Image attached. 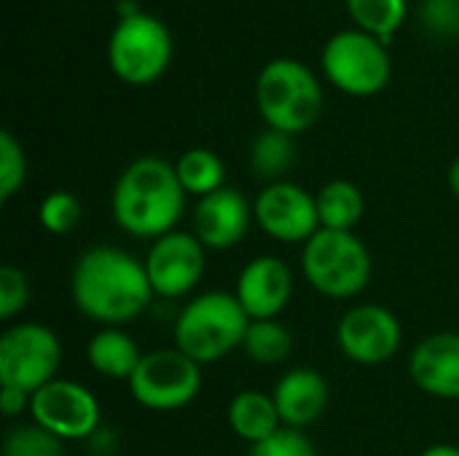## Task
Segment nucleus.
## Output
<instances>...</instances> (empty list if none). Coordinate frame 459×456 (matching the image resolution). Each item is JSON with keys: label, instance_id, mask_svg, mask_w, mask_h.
I'll use <instances>...</instances> for the list:
<instances>
[{"label": "nucleus", "instance_id": "nucleus-6", "mask_svg": "<svg viewBox=\"0 0 459 456\" xmlns=\"http://www.w3.org/2000/svg\"><path fill=\"white\" fill-rule=\"evenodd\" d=\"M175 54L169 27L148 11H126L108 38V65L129 86L156 83Z\"/></svg>", "mask_w": 459, "mask_h": 456}, {"label": "nucleus", "instance_id": "nucleus-24", "mask_svg": "<svg viewBox=\"0 0 459 456\" xmlns=\"http://www.w3.org/2000/svg\"><path fill=\"white\" fill-rule=\"evenodd\" d=\"M344 3L355 27L385 43L401 30L409 13L406 0H344Z\"/></svg>", "mask_w": 459, "mask_h": 456}, {"label": "nucleus", "instance_id": "nucleus-20", "mask_svg": "<svg viewBox=\"0 0 459 456\" xmlns=\"http://www.w3.org/2000/svg\"><path fill=\"white\" fill-rule=\"evenodd\" d=\"M320 228L328 231H355L366 218V194L344 177L328 180L315 194Z\"/></svg>", "mask_w": 459, "mask_h": 456}, {"label": "nucleus", "instance_id": "nucleus-8", "mask_svg": "<svg viewBox=\"0 0 459 456\" xmlns=\"http://www.w3.org/2000/svg\"><path fill=\"white\" fill-rule=\"evenodd\" d=\"M129 395L137 406L156 414L180 411L202 392V366L183 355L178 347L145 352L132 374Z\"/></svg>", "mask_w": 459, "mask_h": 456}, {"label": "nucleus", "instance_id": "nucleus-25", "mask_svg": "<svg viewBox=\"0 0 459 456\" xmlns=\"http://www.w3.org/2000/svg\"><path fill=\"white\" fill-rule=\"evenodd\" d=\"M83 218V204L70 191H51L38 204V223L54 237H65L78 228Z\"/></svg>", "mask_w": 459, "mask_h": 456}, {"label": "nucleus", "instance_id": "nucleus-29", "mask_svg": "<svg viewBox=\"0 0 459 456\" xmlns=\"http://www.w3.org/2000/svg\"><path fill=\"white\" fill-rule=\"evenodd\" d=\"M247 456H317V449L301 430L282 427L280 433H274L264 443L250 446Z\"/></svg>", "mask_w": 459, "mask_h": 456}, {"label": "nucleus", "instance_id": "nucleus-18", "mask_svg": "<svg viewBox=\"0 0 459 456\" xmlns=\"http://www.w3.org/2000/svg\"><path fill=\"white\" fill-rule=\"evenodd\" d=\"M143 355L145 352H140L134 336H129L124 328H100L86 344V360L91 371L110 382H129Z\"/></svg>", "mask_w": 459, "mask_h": 456}, {"label": "nucleus", "instance_id": "nucleus-16", "mask_svg": "<svg viewBox=\"0 0 459 456\" xmlns=\"http://www.w3.org/2000/svg\"><path fill=\"white\" fill-rule=\"evenodd\" d=\"M417 390L438 400H459V333H430L409 355Z\"/></svg>", "mask_w": 459, "mask_h": 456}, {"label": "nucleus", "instance_id": "nucleus-14", "mask_svg": "<svg viewBox=\"0 0 459 456\" xmlns=\"http://www.w3.org/2000/svg\"><path fill=\"white\" fill-rule=\"evenodd\" d=\"M250 320H277L293 298V271L277 255L250 258L231 290Z\"/></svg>", "mask_w": 459, "mask_h": 456}, {"label": "nucleus", "instance_id": "nucleus-10", "mask_svg": "<svg viewBox=\"0 0 459 456\" xmlns=\"http://www.w3.org/2000/svg\"><path fill=\"white\" fill-rule=\"evenodd\" d=\"M30 422L65 443L89 441L102 425V406L86 384L56 376L30 395Z\"/></svg>", "mask_w": 459, "mask_h": 456}, {"label": "nucleus", "instance_id": "nucleus-15", "mask_svg": "<svg viewBox=\"0 0 459 456\" xmlns=\"http://www.w3.org/2000/svg\"><path fill=\"white\" fill-rule=\"evenodd\" d=\"M194 234L207 250H231L237 247L247 231L253 218V204L237 188H221L194 204Z\"/></svg>", "mask_w": 459, "mask_h": 456}, {"label": "nucleus", "instance_id": "nucleus-12", "mask_svg": "<svg viewBox=\"0 0 459 456\" xmlns=\"http://www.w3.org/2000/svg\"><path fill=\"white\" fill-rule=\"evenodd\" d=\"M258 228L282 245H307L320 231L315 194L293 180H277L258 191L253 202Z\"/></svg>", "mask_w": 459, "mask_h": 456}, {"label": "nucleus", "instance_id": "nucleus-21", "mask_svg": "<svg viewBox=\"0 0 459 456\" xmlns=\"http://www.w3.org/2000/svg\"><path fill=\"white\" fill-rule=\"evenodd\" d=\"M178 180L186 196L204 199L221 188H226V164L210 148H188L175 161Z\"/></svg>", "mask_w": 459, "mask_h": 456}, {"label": "nucleus", "instance_id": "nucleus-2", "mask_svg": "<svg viewBox=\"0 0 459 456\" xmlns=\"http://www.w3.org/2000/svg\"><path fill=\"white\" fill-rule=\"evenodd\" d=\"M186 199L172 161L140 156L116 177L110 212L124 234L156 242L159 237L178 231V223L186 215Z\"/></svg>", "mask_w": 459, "mask_h": 456}, {"label": "nucleus", "instance_id": "nucleus-13", "mask_svg": "<svg viewBox=\"0 0 459 456\" xmlns=\"http://www.w3.org/2000/svg\"><path fill=\"white\" fill-rule=\"evenodd\" d=\"M145 271L151 288L159 298H186L191 296L207 269V247L194 231H169L151 242L145 258Z\"/></svg>", "mask_w": 459, "mask_h": 456}, {"label": "nucleus", "instance_id": "nucleus-11", "mask_svg": "<svg viewBox=\"0 0 459 456\" xmlns=\"http://www.w3.org/2000/svg\"><path fill=\"white\" fill-rule=\"evenodd\" d=\"M403 325L382 304H358L350 306L336 325V347L339 352L363 368L382 366L401 352Z\"/></svg>", "mask_w": 459, "mask_h": 456}, {"label": "nucleus", "instance_id": "nucleus-5", "mask_svg": "<svg viewBox=\"0 0 459 456\" xmlns=\"http://www.w3.org/2000/svg\"><path fill=\"white\" fill-rule=\"evenodd\" d=\"M301 271L315 293L331 301H350L368 288L374 261L355 231L320 228L301 247Z\"/></svg>", "mask_w": 459, "mask_h": 456}, {"label": "nucleus", "instance_id": "nucleus-33", "mask_svg": "<svg viewBox=\"0 0 459 456\" xmlns=\"http://www.w3.org/2000/svg\"><path fill=\"white\" fill-rule=\"evenodd\" d=\"M446 183H449V191L459 199V156L452 161V167L446 172Z\"/></svg>", "mask_w": 459, "mask_h": 456}, {"label": "nucleus", "instance_id": "nucleus-28", "mask_svg": "<svg viewBox=\"0 0 459 456\" xmlns=\"http://www.w3.org/2000/svg\"><path fill=\"white\" fill-rule=\"evenodd\" d=\"M27 301H30L27 274L13 263H3L0 266V320L11 323L13 317H19L27 309Z\"/></svg>", "mask_w": 459, "mask_h": 456}, {"label": "nucleus", "instance_id": "nucleus-4", "mask_svg": "<svg viewBox=\"0 0 459 456\" xmlns=\"http://www.w3.org/2000/svg\"><path fill=\"white\" fill-rule=\"evenodd\" d=\"M255 105L266 129L296 137L317 124L325 97L320 78L304 62L293 56H274L255 78Z\"/></svg>", "mask_w": 459, "mask_h": 456}, {"label": "nucleus", "instance_id": "nucleus-27", "mask_svg": "<svg viewBox=\"0 0 459 456\" xmlns=\"http://www.w3.org/2000/svg\"><path fill=\"white\" fill-rule=\"evenodd\" d=\"M27 180V156L11 132H0V202H11Z\"/></svg>", "mask_w": 459, "mask_h": 456}, {"label": "nucleus", "instance_id": "nucleus-30", "mask_svg": "<svg viewBox=\"0 0 459 456\" xmlns=\"http://www.w3.org/2000/svg\"><path fill=\"white\" fill-rule=\"evenodd\" d=\"M420 22L428 32L436 35H459V0H422Z\"/></svg>", "mask_w": 459, "mask_h": 456}, {"label": "nucleus", "instance_id": "nucleus-9", "mask_svg": "<svg viewBox=\"0 0 459 456\" xmlns=\"http://www.w3.org/2000/svg\"><path fill=\"white\" fill-rule=\"evenodd\" d=\"M62 341L40 323L11 325L0 336V387L38 392L59 376Z\"/></svg>", "mask_w": 459, "mask_h": 456}, {"label": "nucleus", "instance_id": "nucleus-3", "mask_svg": "<svg viewBox=\"0 0 459 456\" xmlns=\"http://www.w3.org/2000/svg\"><path fill=\"white\" fill-rule=\"evenodd\" d=\"M250 317L229 290H207L178 312L172 325L175 347L199 366L218 363L234 349H242Z\"/></svg>", "mask_w": 459, "mask_h": 456}, {"label": "nucleus", "instance_id": "nucleus-17", "mask_svg": "<svg viewBox=\"0 0 459 456\" xmlns=\"http://www.w3.org/2000/svg\"><path fill=\"white\" fill-rule=\"evenodd\" d=\"M272 398L282 427L304 433L328 409V382L315 368H290L274 382Z\"/></svg>", "mask_w": 459, "mask_h": 456}, {"label": "nucleus", "instance_id": "nucleus-19", "mask_svg": "<svg viewBox=\"0 0 459 456\" xmlns=\"http://www.w3.org/2000/svg\"><path fill=\"white\" fill-rule=\"evenodd\" d=\"M226 422H229V430L250 446L264 443L266 438L282 430L272 392H258V390L237 392L229 400Z\"/></svg>", "mask_w": 459, "mask_h": 456}, {"label": "nucleus", "instance_id": "nucleus-23", "mask_svg": "<svg viewBox=\"0 0 459 456\" xmlns=\"http://www.w3.org/2000/svg\"><path fill=\"white\" fill-rule=\"evenodd\" d=\"M242 352L255 366H282L293 352V333L280 320H250Z\"/></svg>", "mask_w": 459, "mask_h": 456}, {"label": "nucleus", "instance_id": "nucleus-7", "mask_svg": "<svg viewBox=\"0 0 459 456\" xmlns=\"http://www.w3.org/2000/svg\"><path fill=\"white\" fill-rule=\"evenodd\" d=\"M323 75L350 97L379 94L393 75V59L385 40L352 27L333 32L320 54Z\"/></svg>", "mask_w": 459, "mask_h": 456}, {"label": "nucleus", "instance_id": "nucleus-31", "mask_svg": "<svg viewBox=\"0 0 459 456\" xmlns=\"http://www.w3.org/2000/svg\"><path fill=\"white\" fill-rule=\"evenodd\" d=\"M0 411L5 419H16L30 414V395L16 387H0Z\"/></svg>", "mask_w": 459, "mask_h": 456}, {"label": "nucleus", "instance_id": "nucleus-32", "mask_svg": "<svg viewBox=\"0 0 459 456\" xmlns=\"http://www.w3.org/2000/svg\"><path fill=\"white\" fill-rule=\"evenodd\" d=\"M420 456H459V446H452V443H433V446H428Z\"/></svg>", "mask_w": 459, "mask_h": 456}, {"label": "nucleus", "instance_id": "nucleus-22", "mask_svg": "<svg viewBox=\"0 0 459 456\" xmlns=\"http://www.w3.org/2000/svg\"><path fill=\"white\" fill-rule=\"evenodd\" d=\"M250 172L264 180V185L285 180V175L290 172L293 161H296V145L293 137L277 129H264L261 134L253 137L250 142Z\"/></svg>", "mask_w": 459, "mask_h": 456}, {"label": "nucleus", "instance_id": "nucleus-26", "mask_svg": "<svg viewBox=\"0 0 459 456\" xmlns=\"http://www.w3.org/2000/svg\"><path fill=\"white\" fill-rule=\"evenodd\" d=\"M0 456H65V441L35 422H27L5 433Z\"/></svg>", "mask_w": 459, "mask_h": 456}, {"label": "nucleus", "instance_id": "nucleus-1", "mask_svg": "<svg viewBox=\"0 0 459 456\" xmlns=\"http://www.w3.org/2000/svg\"><path fill=\"white\" fill-rule=\"evenodd\" d=\"M145 263L113 245H94L75 258L70 298L75 309L102 328H121L137 320L153 301Z\"/></svg>", "mask_w": 459, "mask_h": 456}]
</instances>
